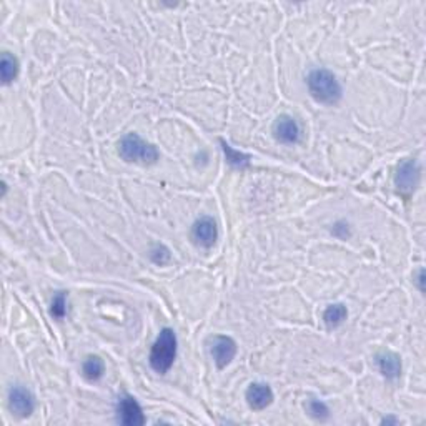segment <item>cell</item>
<instances>
[{"mask_svg": "<svg viewBox=\"0 0 426 426\" xmlns=\"http://www.w3.org/2000/svg\"><path fill=\"white\" fill-rule=\"evenodd\" d=\"M118 153L128 163L139 165H153L158 160V150L149 142H145L137 133H127L118 142Z\"/></svg>", "mask_w": 426, "mask_h": 426, "instance_id": "1", "label": "cell"}, {"mask_svg": "<svg viewBox=\"0 0 426 426\" xmlns=\"http://www.w3.org/2000/svg\"><path fill=\"white\" fill-rule=\"evenodd\" d=\"M306 83H308V90L313 99L322 102V104H336L341 99V93H343L335 75L325 69L310 72Z\"/></svg>", "mask_w": 426, "mask_h": 426, "instance_id": "2", "label": "cell"}, {"mask_svg": "<svg viewBox=\"0 0 426 426\" xmlns=\"http://www.w3.org/2000/svg\"><path fill=\"white\" fill-rule=\"evenodd\" d=\"M177 357V335L172 328H163L160 331V335L155 340L152 346V352H150V366L155 371L163 375L170 370Z\"/></svg>", "mask_w": 426, "mask_h": 426, "instance_id": "3", "label": "cell"}, {"mask_svg": "<svg viewBox=\"0 0 426 426\" xmlns=\"http://www.w3.org/2000/svg\"><path fill=\"white\" fill-rule=\"evenodd\" d=\"M420 184V165L415 158H405L399 162L394 173V185L403 197H410Z\"/></svg>", "mask_w": 426, "mask_h": 426, "instance_id": "4", "label": "cell"}, {"mask_svg": "<svg viewBox=\"0 0 426 426\" xmlns=\"http://www.w3.org/2000/svg\"><path fill=\"white\" fill-rule=\"evenodd\" d=\"M207 346L213 362H215V365L219 366L220 370L228 366L235 358V355H237V343H235V340L225 335L210 336L207 341Z\"/></svg>", "mask_w": 426, "mask_h": 426, "instance_id": "5", "label": "cell"}, {"mask_svg": "<svg viewBox=\"0 0 426 426\" xmlns=\"http://www.w3.org/2000/svg\"><path fill=\"white\" fill-rule=\"evenodd\" d=\"M8 408L19 418H27L35 410V398L24 386H13L8 392Z\"/></svg>", "mask_w": 426, "mask_h": 426, "instance_id": "6", "label": "cell"}, {"mask_svg": "<svg viewBox=\"0 0 426 426\" xmlns=\"http://www.w3.org/2000/svg\"><path fill=\"white\" fill-rule=\"evenodd\" d=\"M117 420L118 423L125 425V426H140L145 423V416L144 411H142V406L139 405L133 397H125L118 398L117 403Z\"/></svg>", "mask_w": 426, "mask_h": 426, "instance_id": "7", "label": "cell"}, {"mask_svg": "<svg viewBox=\"0 0 426 426\" xmlns=\"http://www.w3.org/2000/svg\"><path fill=\"white\" fill-rule=\"evenodd\" d=\"M192 238L197 245L203 248H210L215 245L217 238H219V226H217L215 220L210 219V217L198 219L193 224Z\"/></svg>", "mask_w": 426, "mask_h": 426, "instance_id": "8", "label": "cell"}, {"mask_svg": "<svg viewBox=\"0 0 426 426\" xmlns=\"http://www.w3.org/2000/svg\"><path fill=\"white\" fill-rule=\"evenodd\" d=\"M273 135L282 144H296L300 140V127L290 115H280L273 122Z\"/></svg>", "mask_w": 426, "mask_h": 426, "instance_id": "9", "label": "cell"}, {"mask_svg": "<svg viewBox=\"0 0 426 426\" xmlns=\"http://www.w3.org/2000/svg\"><path fill=\"white\" fill-rule=\"evenodd\" d=\"M245 398H247L248 406H250L252 410L260 411V410H265L266 406L272 405L273 392H272V388L265 383H252L247 388Z\"/></svg>", "mask_w": 426, "mask_h": 426, "instance_id": "10", "label": "cell"}, {"mask_svg": "<svg viewBox=\"0 0 426 426\" xmlns=\"http://www.w3.org/2000/svg\"><path fill=\"white\" fill-rule=\"evenodd\" d=\"M376 365L385 378L394 380L401 373V358L393 352H381L376 355Z\"/></svg>", "mask_w": 426, "mask_h": 426, "instance_id": "11", "label": "cell"}, {"mask_svg": "<svg viewBox=\"0 0 426 426\" xmlns=\"http://www.w3.org/2000/svg\"><path fill=\"white\" fill-rule=\"evenodd\" d=\"M346 317H348L346 306L343 303H333L323 313V323H325L328 330H333V328H338L345 322Z\"/></svg>", "mask_w": 426, "mask_h": 426, "instance_id": "12", "label": "cell"}, {"mask_svg": "<svg viewBox=\"0 0 426 426\" xmlns=\"http://www.w3.org/2000/svg\"><path fill=\"white\" fill-rule=\"evenodd\" d=\"M82 371H83V376H85L88 381L100 380L102 376H104V371H105L104 359L95 357V355H90V357H87L85 359H83Z\"/></svg>", "mask_w": 426, "mask_h": 426, "instance_id": "13", "label": "cell"}, {"mask_svg": "<svg viewBox=\"0 0 426 426\" xmlns=\"http://www.w3.org/2000/svg\"><path fill=\"white\" fill-rule=\"evenodd\" d=\"M19 74V60L11 55L8 52L2 53V60H0V75H2V82L8 85L13 78Z\"/></svg>", "mask_w": 426, "mask_h": 426, "instance_id": "14", "label": "cell"}, {"mask_svg": "<svg viewBox=\"0 0 426 426\" xmlns=\"http://www.w3.org/2000/svg\"><path fill=\"white\" fill-rule=\"evenodd\" d=\"M221 149H224L226 162H228L232 167H235V168H247L248 165H250V160H252L250 155L238 152V150L232 149V145H228L224 140H221Z\"/></svg>", "mask_w": 426, "mask_h": 426, "instance_id": "15", "label": "cell"}, {"mask_svg": "<svg viewBox=\"0 0 426 426\" xmlns=\"http://www.w3.org/2000/svg\"><path fill=\"white\" fill-rule=\"evenodd\" d=\"M306 410H308V413L313 416L315 420H320V421H325L328 416H330V410H328V406L323 401H320V399H310L308 405H306Z\"/></svg>", "mask_w": 426, "mask_h": 426, "instance_id": "16", "label": "cell"}, {"mask_svg": "<svg viewBox=\"0 0 426 426\" xmlns=\"http://www.w3.org/2000/svg\"><path fill=\"white\" fill-rule=\"evenodd\" d=\"M67 313V295L65 291H59L53 296L52 301V315L55 318H64Z\"/></svg>", "mask_w": 426, "mask_h": 426, "instance_id": "17", "label": "cell"}, {"mask_svg": "<svg viewBox=\"0 0 426 426\" xmlns=\"http://www.w3.org/2000/svg\"><path fill=\"white\" fill-rule=\"evenodd\" d=\"M416 283H418L420 290L423 291V270H418V280H416Z\"/></svg>", "mask_w": 426, "mask_h": 426, "instance_id": "18", "label": "cell"}, {"mask_svg": "<svg viewBox=\"0 0 426 426\" xmlns=\"http://www.w3.org/2000/svg\"><path fill=\"white\" fill-rule=\"evenodd\" d=\"M383 423H398V420H394V418H385V420H383Z\"/></svg>", "mask_w": 426, "mask_h": 426, "instance_id": "19", "label": "cell"}]
</instances>
